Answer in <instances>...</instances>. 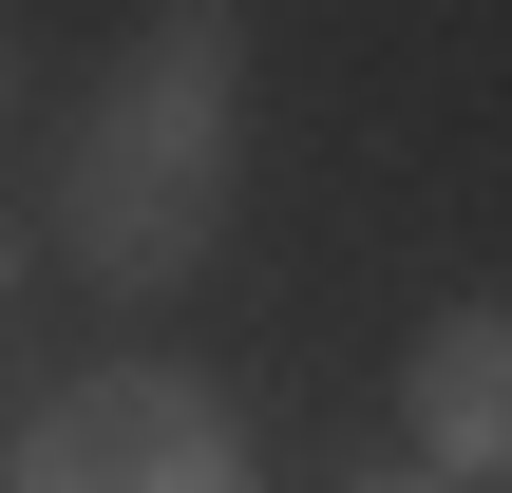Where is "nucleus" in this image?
Returning a JSON list of instances; mask_svg holds the SVG:
<instances>
[{"label": "nucleus", "mask_w": 512, "mask_h": 493, "mask_svg": "<svg viewBox=\"0 0 512 493\" xmlns=\"http://www.w3.org/2000/svg\"><path fill=\"white\" fill-rule=\"evenodd\" d=\"M228 152H247V0H152V38L95 76V114L57 152L76 285H114V304L190 285L209 228H228Z\"/></svg>", "instance_id": "f257e3e1"}, {"label": "nucleus", "mask_w": 512, "mask_h": 493, "mask_svg": "<svg viewBox=\"0 0 512 493\" xmlns=\"http://www.w3.org/2000/svg\"><path fill=\"white\" fill-rule=\"evenodd\" d=\"M19 493H247V418L190 361H95V380L38 399Z\"/></svg>", "instance_id": "f03ea898"}, {"label": "nucleus", "mask_w": 512, "mask_h": 493, "mask_svg": "<svg viewBox=\"0 0 512 493\" xmlns=\"http://www.w3.org/2000/svg\"><path fill=\"white\" fill-rule=\"evenodd\" d=\"M399 437H418V475H512V304H437L418 323Z\"/></svg>", "instance_id": "7ed1b4c3"}, {"label": "nucleus", "mask_w": 512, "mask_h": 493, "mask_svg": "<svg viewBox=\"0 0 512 493\" xmlns=\"http://www.w3.org/2000/svg\"><path fill=\"white\" fill-rule=\"evenodd\" d=\"M342 493H456V475H418V456H399V475H342Z\"/></svg>", "instance_id": "20e7f679"}, {"label": "nucleus", "mask_w": 512, "mask_h": 493, "mask_svg": "<svg viewBox=\"0 0 512 493\" xmlns=\"http://www.w3.org/2000/svg\"><path fill=\"white\" fill-rule=\"evenodd\" d=\"M0 285H19V228H0Z\"/></svg>", "instance_id": "39448f33"}, {"label": "nucleus", "mask_w": 512, "mask_h": 493, "mask_svg": "<svg viewBox=\"0 0 512 493\" xmlns=\"http://www.w3.org/2000/svg\"><path fill=\"white\" fill-rule=\"evenodd\" d=\"M0 95H19V38H0Z\"/></svg>", "instance_id": "423d86ee"}]
</instances>
